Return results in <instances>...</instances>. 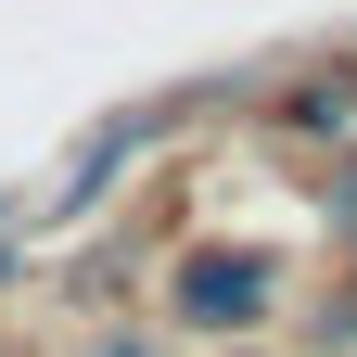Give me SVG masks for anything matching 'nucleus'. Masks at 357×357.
Returning <instances> with one entry per match:
<instances>
[{
	"label": "nucleus",
	"mask_w": 357,
	"mask_h": 357,
	"mask_svg": "<svg viewBox=\"0 0 357 357\" xmlns=\"http://www.w3.org/2000/svg\"><path fill=\"white\" fill-rule=\"evenodd\" d=\"M178 306H192V319H255V306H268V268L255 255H192V268H178Z\"/></svg>",
	"instance_id": "1"
},
{
	"label": "nucleus",
	"mask_w": 357,
	"mask_h": 357,
	"mask_svg": "<svg viewBox=\"0 0 357 357\" xmlns=\"http://www.w3.org/2000/svg\"><path fill=\"white\" fill-rule=\"evenodd\" d=\"M332 230H357V178H344V192H332Z\"/></svg>",
	"instance_id": "2"
}]
</instances>
